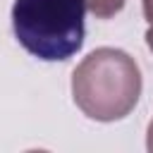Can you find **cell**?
Segmentation results:
<instances>
[{
    "mask_svg": "<svg viewBox=\"0 0 153 153\" xmlns=\"http://www.w3.org/2000/svg\"><path fill=\"white\" fill-rule=\"evenodd\" d=\"M141 5H143V17H146V22L153 24V0H141Z\"/></svg>",
    "mask_w": 153,
    "mask_h": 153,
    "instance_id": "4",
    "label": "cell"
},
{
    "mask_svg": "<svg viewBox=\"0 0 153 153\" xmlns=\"http://www.w3.org/2000/svg\"><path fill=\"white\" fill-rule=\"evenodd\" d=\"M146 148L153 153V120H151V124H148V131H146Z\"/></svg>",
    "mask_w": 153,
    "mask_h": 153,
    "instance_id": "5",
    "label": "cell"
},
{
    "mask_svg": "<svg viewBox=\"0 0 153 153\" xmlns=\"http://www.w3.org/2000/svg\"><path fill=\"white\" fill-rule=\"evenodd\" d=\"M141 86L136 60L120 48H96L72 72V98L96 122L127 117L139 103Z\"/></svg>",
    "mask_w": 153,
    "mask_h": 153,
    "instance_id": "1",
    "label": "cell"
},
{
    "mask_svg": "<svg viewBox=\"0 0 153 153\" xmlns=\"http://www.w3.org/2000/svg\"><path fill=\"white\" fill-rule=\"evenodd\" d=\"M146 45H148L151 53H153V24H148V31H146Z\"/></svg>",
    "mask_w": 153,
    "mask_h": 153,
    "instance_id": "6",
    "label": "cell"
},
{
    "mask_svg": "<svg viewBox=\"0 0 153 153\" xmlns=\"http://www.w3.org/2000/svg\"><path fill=\"white\" fill-rule=\"evenodd\" d=\"M86 12H91L96 19H112L122 12L124 0H84Z\"/></svg>",
    "mask_w": 153,
    "mask_h": 153,
    "instance_id": "3",
    "label": "cell"
},
{
    "mask_svg": "<svg viewBox=\"0 0 153 153\" xmlns=\"http://www.w3.org/2000/svg\"><path fill=\"white\" fill-rule=\"evenodd\" d=\"M84 0H14L12 31L17 43L43 62H65L86 38Z\"/></svg>",
    "mask_w": 153,
    "mask_h": 153,
    "instance_id": "2",
    "label": "cell"
}]
</instances>
